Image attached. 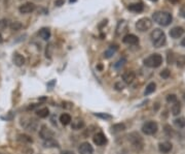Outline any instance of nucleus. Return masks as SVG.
<instances>
[{"mask_svg":"<svg viewBox=\"0 0 185 154\" xmlns=\"http://www.w3.org/2000/svg\"><path fill=\"white\" fill-rule=\"evenodd\" d=\"M150 1H153V2H156L157 0H150Z\"/></svg>","mask_w":185,"mask_h":154,"instance_id":"obj_45","label":"nucleus"},{"mask_svg":"<svg viewBox=\"0 0 185 154\" xmlns=\"http://www.w3.org/2000/svg\"><path fill=\"white\" fill-rule=\"evenodd\" d=\"M171 75V72L169 69H164L163 72H160V77L163 78V79H168L169 77Z\"/></svg>","mask_w":185,"mask_h":154,"instance_id":"obj_35","label":"nucleus"},{"mask_svg":"<svg viewBox=\"0 0 185 154\" xmlns=\"http://www.w3.org/2000/svg\"><path fill=\"white\" fill-rule=\"evenodd\" d=\"M167 101H168L169 103H175L177 100V96L175 94H169L167 96Z\"/></svg>","mask_w":185,"mask_h":154,"instance_id":"obj_33","label":"nucleus"},{"mask_svg":"<svg viewBox=\"0 0 185 154\" xmlns=\"http://www.w3.org/2000/svg\"><path fill=\"white\" fill-rule=\"evenodd\" d=\"M129 141L131 142V144L133 146V148H135L136 150H141L143 148V139L142 137L137 132H132L129 135Z\"/></svg>","mask_w":185,"mask_h":154,"instance_id":"obj_5","label":"nucleus"},{"mask_svg":"<svg viewBox=\"0 0 185 154\" xmlns=\"http://www.w3.org/2000/svg\"><path fill=\"white\" fill-rule=\"evenodd\" d=\"M150 37H151V41H152L153 46H154L155 48H160V47H163L166 44V40H167L165 32H164L161 29H158V28H156V29H154L152 32H151Z\"/></svg>","mask_w":185,"mask_h":154,"instance_id":"obj_2","label":"nucleus"},{"mask_svg":"<svg viewBox=\"0 0 185 154\" xmlns=\"http://www.w3.org/2000/svg\"><path fill=\"white\" fill-rule=\"evenodd\" d=\"M174 124H175L177 127H179V128H183V127H185V118H183V117L176 118L174 120Z\"/></svg>","mask_w":185,"mask_h":154,"instance_id":"obj_27","label":"nucleus"},{"mask_svg":"<svg viewBox=\"0 0 185 154\" xmlns=\"http://www.w3.org/2000/svg\"><path fill=\"white\" fill-rule=\"evenodd\" d=\"M152 19L155 23H157L160 26H168L172 23L173 17L170 12H156L153 14Z\"/></svg>","mask_w":185,"mask_h":154,"instance_id":"obj_1","label":"nucleus"},{"mask_svg":"<svg viewBox=\"0 0 185 154\" xmlns=\"http://www.w3.org/2000/svg\"><path fill=\"white\" fill-rule=\"evenodd\" d=\"M181 112V103H179V101H176L175 103H173V106H172V114L174 115V116H177V115H179Z\"/></svg>","mask_w":185,"mask_h":154,"instance_id":"obj_23","label":"nucleus"},{"mask_svg":"<svg viewBox=\"0 0 185 154\" xmlns=\"http://www.w3.org/2000/svg\"><path fill=\"white\" fill-rule=\"evenodd\" d=\"M95 116L99 117V118L105 119V120H111V119H112V116H111V115L104 114V113H96V114H95Z\"/></svg>","mask_w":185,"mask_h":154,"instance_id":"obj_32","label":"nucleus"},{"mask_svg":"<svg viewBox=\"0 0 185 154\" xmlns=\"http://www.w3.org/2000/svg\"><path fill=\"white\" fill-rule=\"evenodd\" d=\"M2 43V36H1V34H0V44Z\"/></svg>","mask_w":185,"mask_h":154,"instance_id":"obj_44","label":"nucleus"},{"mask_svg":"<svg viewBox=\"0 0 185 154\" xmlns=\"http://www.w3.org/2000/svg\"><path fill=\"white\" fill-rule=\"evenodd\" d=\"M127 21H124V20L119 21V22L117 23V26H116V35L117 36L121 35V33H124V31L127 30Z\"/></svg>","mask_w":185,"mask_h":154,"instance_id":"obj_14","label":"nucleus"},{"mask_svg":"<svg viewBox=\"0 0 185 154\" xmlns=\"http://www.w3.org/2000/svg\"><path fill=\"white\" fill-rule=\"evenodd\" d=\"M36 114H37V116L39 117V118H46V117L49 115V110L48 108L39 109Z\"/></svg>","mask_w":185,"mask_h":154,"instance_id":"obj_26","label":"nucleus"},{"mask_svg":"<svg viewBox=\"0 0 185 154\" xmlns=\"http://www.w3.org/2000/svg\"><path fill=\"white\" fill-rule=\"evenodd\" d=\"M184 33V29L182 27H179V26H177V27H174L172 28L170 30V32H169V34L172 38H179L181 37L182 35H183Z\"/></svg>","mask_w":185,"mask_h":154,"instance_id":"obj_13","label":"nucleus"},{"mask_svg":"<svg viewBox=\"0 0 185 154\" xmlns=\"http://www.w3.org/2000/svg\"><path fill=\"white\" fill-rule=\"evenodd\" d=\"M172 149H173V145L170 142H163V143H160V145H158V150L163 154L170 153Z\"/></svg>","mask_w":185,"mask_h":154,"instance_id":"obj_11","label":"nucleus"},{"mask_svg":"<svg viewBox=\"0 0 185 154\" xmlns=\"http://www.w3.org/2000/svg\"><path fill=\"white\" fill-rule=\"evenodd\" d=\"M183 17L185 18V12H183Z\"/></svg>","mask_w":185,"mask_h":154,"instance_id":"obj_46","label":"nucleus"},{"mask_svg":"<svg viewBox=\"0 0 185 154\" xmlns=\"http://www.w3.org/2000/svg\"><path fill=\"white\" fill-rule=\"evenodd\" d=\"M22 28V24L20 22H14L10 24V29L14 30V31H18Z\"/></svg>","mask_w":185,"mask_h":154,"instance_id":"obj_30","label":"nucleus"},{"mask_svg":"<svg viewBox=\"0 0 185 154\" xmlns=\"http://www.w3.org/2000/svg\"><path fill=\"white\" fill-rule=\"evenodd\" d=\"M19 10H20L21 14H30V12H32L35 10V5L33 3H31V2H28V3L21 5Z\"/></svg>","mask_w":185,"mask_h":154,"instance_id":"obj_12","label":"nucleus"},{"mask_svg":"<svg viewBox=\"0 0 185 154\" xmlns=\"http://www.w3.org/2000/svg\"><path fill=\"white\" fill-rule=\"evenodd\" d=\"M55 3H56L57 6H61V5L64 3V0H56V2H55Z\"/></svg>","mask_w":185,"mask_h":154,"instance_id":"obj_40","label":"nucleus"},{"mask_svg":"<svg viewBox=\"0 0 185 154\" xmlns=\"http://www.w3.org/2000/svg\"><path fill=\"white\" fill-rule=\"evenodd\" d=\"M60 154H75V153L72 152V151H69V150H65V151H62Z\"/></svg>","mask_w":185,"mask_h":154,"instance_id":"obj_41","label":"nucleus"},{"mask_svg":"<svg viewBox=\"0 0 185 154\" xmlns=\"http://www.w3.org/2000/svg\"><path fill=\"white\" fill-rule=\"evenodd\" d=\"M181 45L183 46V47H185V37L181 40Z\"/></svg>","mask_w":185,"mask_h":154,"instance_id":"obj_42","label":"nucleus"},{"mask_svg":"<svg viewBox=\"0 0 185 154\" xmlns=\"http://www.w3.org/2000/svg\"><path fill=\"white\" fill-rule=\"evenodd\" d=\"M122 41L127 45H137V44H139V38L135 34H127L124 36Z\"/></svg>","mask_w":185,"mask_h":154,"instance_id":"obj_10","label":"nucleus"},{"mask_svg":"<svg viewBox=\"0 0 185 154\" xmlns=\"http://www.w3.org/2000/svg\"><path fill=\"white\" fill-rule=\"evenodd\" d=\"M127 9H129L130 10H132V12H141L143 9H144V6H143L142 3H132L127 6Z\"/></svg>","mask_w":185,"mask_h":154,"instance_id":"obj_17","label":"nucleus"},{"mask_svg":"<svg viewBox=\"0 0 185 154\" xmlns=\"http://www.w3.org/2000/svg\"><path fill=\"white\" fill-rule=\"evenodd\" d=\"M51 49H53V46L51 45H48V48H46V57H51Z\"/></svg>","mask_w":185,"mask_h":154,"instance_id":"obj_36","label":"nucleus"},{"mask_svg":"<svg viewBox=\"0 0 185 154\" xmlns=\"http://www.w3.org/2000/svg\"><path fill=\"white\" fill-rule=\"evenodd\" d=\"M142 132L146 135H152L157 132L158 125L154 121H147L142 125Z\"/></svg>","mask_w":185,"mask_h":154,"instance_id":"obj_4","label":"nucleus"},{"mask_svg":"<svg viewBox=\"0 0 185 154\" xmlns=\"http://www.w3.org/2000/svg\"><path fill=\"white\" fill-rule=\"evenodd\" d=\"M71 127H72V129H74V130L81 129L84 127V121H82V120H78V119L75 120V121L72 122Z\"/></svg>","mask_w":185,"mask_h":154,"instance_id":"obj_21","label":"nucleus"},{"mask_svg":"<svg viewBox=\"0 0 185 154\" xmlns=\"http://www.w3.org/2000/svg\"><path fill=\"white\" fill-rule=\"evenodd\" d=\"M115 88H116V90H122L124 89V85L121 84V83H116L115 84Z\"/></svg>","mask_w":185,"mask_h":154,"instance_id":"obj_39","label":"nucleus"},{"mask_svg":"<svg viewBox=\"0 0 185 154\" xmlns=\"http://www.w3.org/2000/svg\"><path fill=\"white\" fill-rule=\"evenodd\" d=\"M135 78H136V74L134 72H127L122 75V80L126 84H132L134 82Z\"/></svg>","mask_w":185,"mask_h":154,"instance_id":"obj_15","label":"nucleus"},{"mask_svg":"<svg viewBox=\"0 0 185 154\" xmlns=\"http://www.w3.org/2000/svg\"><path fill=\"white\" fill-rule=\"evenodd\" d=\"M0 154H1V153H0Z\"/></svg>","mask_w":185,"mask_h":154,"instance_id":"obj_48","label":"nucleus"},{"mask_svg":"<svg viewBox=\"0 0 185 154\" xmlns=\"http://www.w3.org/2000/svg\"><path fill=\"white\" fill-rule=\"evenodd\" d=\"M126 62H127V59L126 58L119 59L118 61H117L116 63L114 64V67H115V68H121V67H122L124 64H126Z\"/></svg>","mask_w":185,"mask_h":154,"instance_id":"obj_31","label":"nucleus"},{"mask_svg":"<svg viewBox=\"0 0 185 154\" xmlns=\"http://www.w3.org/2000/svg\"><path fill=\"white\" fill-rule=\"evenodd\" d=\"M93 141H94V143H95V145L103 146L107 143V138H106V135L102 134V132H98V134H96L94 135Z\"/></svg>","mask_w":185,"mask_h":154,"instance_id":"obj_9","label":"nucleus"},{"mask_svg":"<svg viewBox=\"0 0 185 154\" xmlns=\"http://www.w3.org/2000/svg\"><path fill=\"white\" fill-rule=\"evenodd\" d=\"M156 89V85H155V83H149L147 86H146V89H145L144 91V95L146 96V95H149L151 94V93H153L155 91Z\"/></svg>","mask_w":185,"mask_h":154,"instance_id":"obj_22","label":"nucleus"},{"mask_svg":"<svg viewBox=\"0 0 185 154\" xmlns=\"http://www.w3.org/2000/svg\"><path fill=\"white\" fill-rule=\"evenodd\" d=\"M163 64V57L160 54H152L144 59V65L150 68H157Z\"/></svg>","mask_w":185,"mask_h":154,"instance_id":"obj_3","label":"nucleus"},{"mask_svg":"<svg viewBox=\"0 0 185 154\" xmlns=\"http://www.w3.org/2000/svg\"><path fill=\"white\" fill-rule=\"evenodd\" d=\"M78 152H79V154H93L94 148L88 142H84L79 145V147H78Z\"/></svg>","mask_w":185,"mask_h":154,"instance_id":"obj_8","label":"nucleus"},{"mask_svg":"<svg viewBox=\"0 0 185 154\" xmlns=\"http://www.w3.org/2000/svg\"><path fill=\"white\" fill-rule=\"evenodd\" d=\"M173 58H174V55L172 54V53H169V55H168V63H169V64H171L172 62L174 61Z\"/></svg>","mask_w":185,"mask_h":154,"instance_id":"obj_38","label":"nucleus"},{"mask_svg":"<svg viewBox=\"0 0 185 154\" xmlns=\"http://www.w3.org/2000/svg\"><path fill=\"white\" fill-rule=\"evenodd\" d=\"M165 132L168 137H173V135H174V130L170 125H166L165 126Z\"/></svg>","mask_w":185,"mask_h":154,"instance_id":"obj_34","label":"nucleus"},{"mask_svg":"<svg viewBox=\"0 0 185 154\" xmlns=\"http://www.w3.org/2000/svg\"><path fill=\"white\" fill-rule=\"evenodd\" d=\"M176 64H177V66L180 67V68L185 67V55H181V56L177 57Z\"/></svg>","mask_w":185,"mask_h":154,"instance_id":"obj_28","label":"nucleus"},{"mask_svg":"<svg viewBox=\"0 0 185 154\" xmlns=\"http://www.w3.org/2000/svg\"><path fill=\"white\" fill-rule=\"evenodd\" d=\"M12 61L17 66H23L25 64V58L19 53H15L14 57H12Z\"/></svg>","mask_w":185,"mask_h":154,"instance_id":"obj_16","label":"nucleus"},{"mask_svg":"<svg viewBox=\"0 0 185 154\" xmlns=\"http://www.w3.org/2000/svg\"><path fill=\"white\" fill-rule=\"evenodd\" d=\"M126 129V125L124 123H117V124H114L113 126L111 127V130L112 132L116 134V132H121V131H124Z\"/></svg>","mask_w":185,"mask_h":154,"instance_id":"obj_24","label":"nucleus"},{"mask_svg":"<svg viewBox=\"0 0 185 154\" xmlns=\"http://www.w3.org/2000/svg\"><path fill=\"white\" fill-rule=\"evenodd\" d=\"M18 140L22 143H29V144L33 142L32 139H31L29 135H20L19 137H18Z\"/></svg>","mask_w":185,"mask_h":154,"instance_id":"obj_29","label":"nucleus"},{"mask_svg":"<svg viewBox=\"0 0 185 154\" xmlns=\"http://www.w3.org/2000/svg\"><path fill=\"white\" fill-rule=\"evenodd\" d=\"M152 27V22L148 18H142L136 23V28L140 32H145V31L149 30Z\"/></svg>","mask_w":185,"mask_h":154,"instance_id":"obj_6","label":"nucleus"},{"mask_svg":"<svg viewBox=\"0 0 185 154\" xmlns=\"http://www.w3.org/2000/svg\"><path fill=\"white\" fill-rule=\"evenodd\" d=\"M170 2H172V3H176V2H178L179 0H169Z\"/></svg>","mask_w":185,"mask_h":154,"instance_id":"obj_43","label":"nucleus"},{"mask_svg":"<svg viewBox=\"0 0 185 154\" xmlns=\"http://www.w3.org/2000/svg\"><path fill=\"white\" fill-rule=\"evenodd\" d=\"M184 100H185V93H184Z\"/></svg>","mask_w":185,"mask_h":154,"instance_id":"obj_47","label":"nucleus"},{"mask_svg":"<svg viewBox=\"0 0 185 154\" xmlns=\"http://www.w3.org/2000/svg\"><path fill=\"white\" fill-rule=\"evenodd\" d=\"M54 131L51 129H49L46 125H42L41 126L40 130H39V135L42 140H49V139H53L54 137Z\"/></svg>","mask_w":185,"mask_h":154,"instance_id":"obj_7","label":"nucleus"},{"mask_svg":"<svg viewBox=\"0 0 185 154\" xmlns=\"http://www.w3.org/2000/svg\"><path fill=\"white\" fill-rule=\"evenodd\" d=\"M60 121H61V123L63 125H68V124L71 123V121H72L71 116L67 113L62 114L61 116H60Z\"/></svg>","mask_w":185,"mask_h":154,"instance_id":"obj_19","label":"nucleus"},{"mask_svg":"<svg viewBox=\"0 0 185 154\" xmlns=\"http://www.w3.org/2000/svg\"><path fill=\"white\" fill-rule=\"evenodd\" d=\"M43 146L45 148H55V147H57V148H59L60 146H59V143L57 142V141H55L54 139H49V140H45L43 142Z\"/></svg>","mask_w":185,"mask_h":154,"instance_id":"obj_18","label":"nucleus"},{"mask_svg":"<svg viewBox=\"0 0 185 154\" xmlns=\"http://www.w3.org/2000/svg\"><path fill=\"white\" fill-rule=\"evenodd\" d=\"M6 26H7V21H5V20L0 21V29H3V28H5Z\"/></svg>","mask_w":185,"mask_h":154,"instance_id":"obj_37","label":"nucleus"},{"mask_svg":"<svg viewBox=\"0 0 185 154\" xmlns=\"http://www.w3.org/2000/svg\"><path fill=\"white\" fill-rule=\"evenodd\" d=\"M116 51H117V46H110L107 51L104 52V57L105 58H110Z\"/></svg>","mask_w":185,"mask_h":154,"instance_id":"obj_25","label":"nucleus"},{"mask_svg":"<svg viewBox=\"0 0 185 154\" xmlns=\"http://www.w3.org/2000/svg\"><path fill=\"white\" fill-rule=\"evenodd\" d=\"M39 36L42 40H48L51 37V31H49L48 28H42V29H40V31H39Z\"/></svg>","mask_w":185,"mask_h":154,"instance_id":"obj_20","label":"nucleus"}]
</instances>
